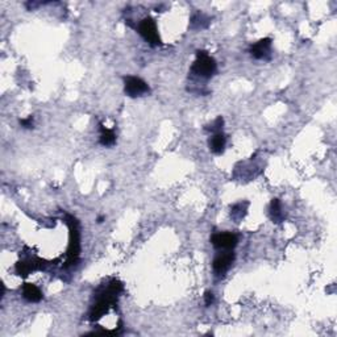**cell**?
<instances>
[{
	"instance_id": "obj_13",
	"label": "cell",
	"mask_w": 337,
	"mask_h": 337,
	"mask_svg": "<svg viewBox=\"0 0 337 337\" xmlns=\"http://www.w3.org/2000/svg\"><path fill=\"white\" fill-rule=\"evenodd\" d=\"M20 125H22L24 128H33V119L28 118L24 119V120H20Z\"/></svg>"
},
{
	"instance_id": "obj_3",
	"label": "cell",
	"mask_w": 337,
	"mask_h": 337,
	"mask_svg": "<svg viewBox=\"0 0 337 337\" xmlns=\"http://www.w3.org/2000/svg\"><path fill=\"white\" fill-rule=\"evenodd\" d=\"M138 33L145 38V41H148L150 45H153V46L161 44L158 31H157V25L153 19H149V17H148V19H144L143 21L138 24Z\"/></svg>"
},
{
	"instance_id": "obj_10",
	"label": "cell",
	"mask_w": 337,
	"mask_h": 337,
	"mask_svg": "<svg viewBox=\"0 0 337 337\" xmlns=\"http://www.w3.org/2000/svg\"><path fill=\"white\" fill-rule=\"evenodd\" d=\"M102 129V134H100V144L103 147H111L116 141V136H115L114 131L111 129H105L104 127L100 128Z\"/></svg>"
},
{
	"instance_id": "obj_6",
	"label": "cell",
	"mask_w": 337,
	"mask_h": 337,
	"mask_svg": "<svg viewBox=\"0 0 337 337\" xmlns=\"http://www.w3.org/2000/svg\"><path fill=\"white\" fill-rule=\"evenodd\" d=\"M233 261H235V255L231 251L219 255L213 261V270L216 274H224L229 267L232 266Z\"/></svg>"
},
{
	"instance_id": "obj_4",
	"label": "cell",
	"mask_w": 337,
	"mask_h": 337,
	"mask_svg": "<svg viewBox=\"0 0 337 337\" xmlns=\"http://www.w3.org/2000/svg\"><path fill=\"white\" fill-rule=\"evenodd\" d=\"M125 94L131 98H137L144 94H147L149 91V86L147 82H144L143 79L137 78V76H127L125 78Z\"/></svg>"
},
{
	"instance_id": "obj_9",
	"label": "cell",
	"mask_w": 337,
	"mask_h": 337,
	"mask_svg": "<svg viewBox=\"0 0 337 337\" xmlns=\"http://www.w3.org/2000/svg\"><path fill=\"white\" fill-rule=\"evenodd\" d=\"M227 138L221 132H217V133L213 134L210 140V149L212 150L215 154H221L224 152V148H226Z\"/></svg>"
},
{
	"instance_id": "obj_8",
	"label": "cell",
	"mask_w": 337,
	"mask_h": 337,
	"mask_svg": "<svg viewBox=\"0 0 337 337\" xmlns=\"http://www.w3.org/2000/svg\"><path fill=\"white\" fill-rule=\"evenodd\" d=\"M22 295L28 302H40L42 299V293L41 290L38 289L37 286L32 285V283H25L22 287Z\"/></svg>"
},
{
	"instance_id": "obj_5",
	"label": "cell",
	"mask_w": 337,
	"mask_h": 337,
	"mask_svg": "<svg viewBox=\"0 0 337 337\" xmlns=\"http://www.w3.org/2000/svg\"><path fill=\"white\" fill-rule=\"evenodd\" d=\"M237 236L235 233H216L212 236L211 242L216 249H224V250H231L237 245Z\"/></svg>"
},
{
	"instance_id": "obj_7",
	"label": "cell",
	"mask_w": 337,
	"mask_h": 337,
	"mask_svg": "<svg viewBox=\"0 0 337 337\" xmlns=\"http://www.w3.org/2000/svg\"><path fill=\"white\" fill-rule=\"evenodd\" d=\"M271 46V40L270 38H262L258 42H256L255 45H251L250 48V54L251 57H255L256 60H262V58L266 57L270 51Z\"/></svg>"
},
{
	"instance_id": "obj_12",
	"label": "cell",
	"mask_w": 337,
	"mask_h": 337,
	"mask_svg": "<svg viewBox=\"0 0 337 337\" xmlns=\"http://www.w3.org/2000/svg\"><path fill=\"white\" fill-rule=\"evenodd\" d=\"M213 299H215V296H213V294L211 293V291H207L206 295H204V303H206V305H211V304H212Z\"/></svg>"
},
{
	"instance_id": "obj_2",
	"label": "cell",
	"mask_w": 337,
	"mask_h": 337,
	"mask_svg": "<svg viewBox=\"0 0 337 337\" xmlns=\"http://www.w3.org/2000/svg\"><path fill=\"white\" fill-rule=\"evenodd\" d=\"M69 228H70V245H69V260H67V266L74 265L78 261L79 257V231H78V223L75 219L69 216Z\"/></svg>"
},
{
	"instance_id": "obj_11",
	"label": "cell",
	"mask_w": 337,
	"mask_h": 337,
	"mask_svg": "<svg viewBox=\"0 0 337 337\" xmlns=\"http://www.w3.org/2000/svg\"><path fill=\"white\" fill-rule=\"evenodd\" d=\"M280 210H282V208H280L279 201H278V199H273V202H271L270 204V215L273 221H275V223H280L283 220V213Z\"/></svg>"
},
{
	"instance_id": "obj_1",
	"label": "cell",
	"mask_w": 337,
	"mask_h": 337,
	"mask_svg": "<svg viewBox=\"0 0 337 337\" xmlns=\"http://www.w3.org/2000/svg\"><path fill=\"white\" fill-rule=\"evenodd\" d=\"M191 70L202 78H211L216 73V62L212 57L207 54V51H198L196 61L192 65Z\"/></svg>"
}]
</instances>
